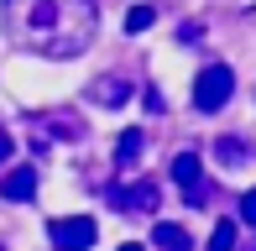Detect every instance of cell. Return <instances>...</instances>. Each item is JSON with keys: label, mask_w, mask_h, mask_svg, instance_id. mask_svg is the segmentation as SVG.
I'll use <instances>...</instances> for the list:
<instances>
[{"label": "cell", "mask_w": 256, "mask_h": 251, "mask_svg": "<svg viewBox=\"0 0 256 251\" xmlns=\"http://www.w3.org/2000/svg\"><path fill=\"white\" fill-rule=\"evenodd\" d=\"M6 37L21 52L37 58H84L100 37V6L94 0H6L0 6Z\"/></svg>", "instance_id": "cell-1"}, {"label": "cell", "mask_w": 256, "mask_h": 251, "mask_svg": "<svg viewBox=\"0 0 256 251\" xmlns=\"http://www.w3.org/2000/svg\"><path fill=\"white\" fill-rule=\"evenodd\" d=\"M230 94H236V74H230L225 63H209L199 78H194V110H204V116H214V110L230 105Z\"/></svg>", "instance_id": "cell-2"}, {"label": "cell", "mask_w": 256, "mask_h": 251, "mask_svg": "<svg viewBox=\"0 0 256 251\" xmlns=\"http://www.w3.org/2000/svg\"><path fill=\"white\" fill-rule=\"evenodd\" d=\"M172 184L183 188L188 210H204V204H209V178H204V162L194 152H178V157H172Z\"/></svg>", "instance_id": "cell-3"}, {"label": "cell", "mask_w": 256, "mask_h": 251, "mask_svg": "<svg viewBox=\"0 0 256 251\" xmlns=\"http://www.w3.org/2000/svg\"><path fill=\"white\" fill-rule=\"evenodd\" d=\"M48 236H52V251H89L94 236H100V225L89 220V214H68V220L48 225Z\"/></svg>", "instance_id": "cell-4"}, {"label": "cell", "mask_w": 256, "mask_h": 251, "mask_svg": "<svg viewBox=\"0 0 256 251\" xmlns=\"http://www.w3.org/2000/svg\"><path fill=\"white\" fill-rule=\"evenodd\" d=\"M110 204L120 214H152L157 204H162V188L152 184V178H142V184H120V188H110Z\"/></svg>", "instance_id": "cell-5"}, {"label": "cell", "mask_w": 256, "mask_h": 251, "mask_svg": "<svg viewBox=\"0 0 256 251\" xmlns=\"http://www.w3.org/2000/svg\"><path fill=\"white\" fill-rule=\"evenodd\" d=\"M89 100L104 110H120L126 100H131V78H120V74H100L94 84H89Z\"/></svg>", "instance_id": "cell-6"}, {"label": "cell", "mask_w": 256, "mask_h": 251, "mask_svg": "<svg viewBox=\"0 0 256 251\" xmlns=\"http://www.w3.org/2000/svg\"><path fill=\"white\" fill-rule=\"evenodd\" d=\"M32 194H37V168H10V173L0 178V199H10V204H26Z\"/></svg>", "instance_id": "cell-7"}, {"label": "cell", "mask_w": 256, "mask_h": 251, "mask_svg": "<svg viewBox=\"0 0 256 251\" xmlns=\"http://www.w3.org/2000/svg\"><path fill=\"white\" fill-rule=\"evenodd\" d=\"M152 246H157V251H194L188 230L172 225V220H157V225H152Z\"/></svg>", "instance_id": "cell-8"}, {"label": "cell", "mask_w": 256, "mask_h": 251, "mask_svg": "<svg viewBox=\"0 0 256 251\" xmlns=\"http://www.w3.org/2000/svg\"><path fill=\"white\" fill-rule=\"evenodd\" d=\"M42 126H48L52 136H63V142H78V136H84L78 116H68V110H52V116H42Z\"/></svg>", "instance_id": "cell-9"}, {"label": "cell", "mask_w": 256, "mask_h": 251, "mask_svg": "<svg viewBox=\"0 0 256 251\" xmlns=\"http://www.w3.org/2000/svg\"><path fill=\"white\" fill-rule=\"evenodd\" d=\"M214 157H220L225 168H236V162H246V157H251V146L236 142V136H220V142H214Z\"/></svg>", "instance_id": "cell-10"}, {"label": "cell", "mask_w": 256, "mask_h": 251, "mask_svg": "<svg viewBox=\"0 0 256 251\" xmlns=\"http://www.w3.org/2000/svg\"><path fill=\"white\" fill-rule=\"evenodd\" d=\"M136 157H142V131H136V126H131V131H126L120 142H115V162H120V168H131Z\"/></svg>", "instance_id": "cell-11"}, {"label": "cell", "mask_w": 256, "mask_h": 251, "mask_svg": "<svg viewBox=\"0 0 256 251\" xmlns=\"http://www.w3.org/2000/svg\"><path fill=\"white\" fill-rule=\"evenodd\" d=\"M209 251H236V220H220L209 236Z\"/></svg>", "instance_id": "cell-12"}, {"label": "cell", "mask_w": 256, "mask_h": 251, "mask_svg": "<svg viewBox=\"0 0 256 251\" xmlns=\"http://www.w3.org/2000/svg\"><path fill=\"white\" fill-rule=\"evenodd\" d=\"M152 21H157V10H152V6H131V10H126V32H146Z\"/></svg>", "instance_id": "cell-13"}, {"label": "cell", "mask_w": 256, "mask_h": 251, "mask_svg": "<svg viewBox=\"0 0 256 251\" xmlns=\"http://www.w3.org/2000/svg\"><path fill=\"white\" fill-rule=\"evenodd\" d=\"M240 220H246V225H256V188H246V194H240Z\"/></svg>", "instance_id": "cell-14"}, {"label": "cell", "mask_w": 256, "mask_h": 251, "mask_svg": "<svg viewBox=\"0 0 256 251\" xmlns=\"http://www.w3.org/2000/svg\"><path fill=\"white\" fill-rule=\"evenodd\" d=\"M10 146H16V142H10V131H0V162L10 157Z\"/></svg>", "instance_id": "cell-15"}, {"label": "cell", "mask_w": 256, "mask_h": 251, "mask_svg": "<svg viewBox=\"0 0 256 251\" xmlns=\"http://www.w3.org/2000/svg\"><path fill=\"white\" fill-rule=\"evenodd\" d=\"M120 251H146V246H136V241H126V246H120Z\"/></svg>", "instance_id": "cell-16"}, {"label": "cell", "mask_w": 256, "mask_h": 251, "mask_svg": "<svg viewBox=\"0 0 256 251\" xmlns=\"http://www.w3.org/2000/svg\"><path fill=\"white\" fill-rule=\"evenodd\" d=\"M0 251H6V246H0Z\"/></svg>", "instance_id": "cell-17"}]
</instances>
